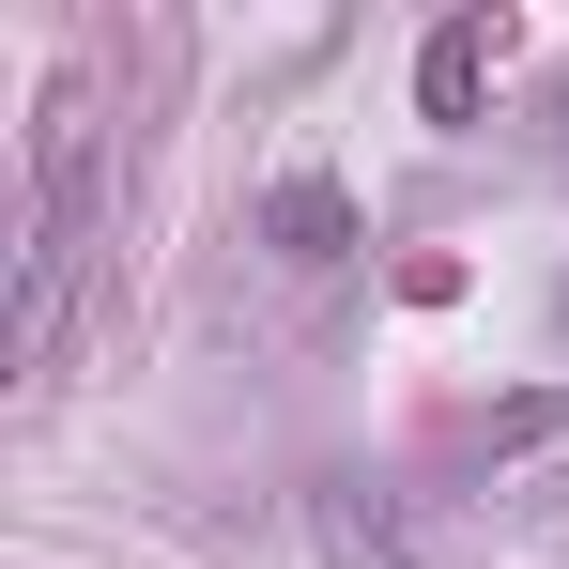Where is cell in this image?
<instances>
[{
  "label": "cell",
  "instance_id": "6da1fadb",
  "mask_svg": "<svg viewBox=\"0 0 569 569\" xmlns=\"http://www.w3.org/2000/svg\"><path fill=\"white\" fill-rule=\"evenodd\" d=\"M78 247H93V93L62 78L47 139H31V247H16V385H47L62 308H78Z\"/></svg>",
  "mask_w": 569,
  "mask_h": 569
},
{
  "label": "cell",
  "instance_id": "7a4b0ae2",
  "mask_svg": "<svg viewBox=\"0 0 569 569\" xmlns=\"http://www.w3.org/2000/svg\"><path fill=\"white\" fill-rule=\"evenodd\" d=\"M262 247H278L292 278H323V262H355V200L323 186V170H292V186L262 200Z\"/></svg>",
  "mask_w": 569,
  "mask_h": 569
},
{
  "label": "cell",
  "instance_id": "3957f363",
  "mask_svg": "<svg viewBox=\"0 0 569 569\" xmlns=\"http://www.w3.org/2000/svg\"><path fill=\"white\" fill-rule=\"evenodd\" d=\"M308 539H323V569H416V539L385 523L370 492H308Z\"/></svg>",
  "mask_w": 569,
  "mask_h": 569
},
{
  "label": "cell",
  "instance_id": "277c9868",
  "mask_svg": "<svg viewBox=\"0 0 569 569\" xmlns=\"http://www.w3.org/2000/svg\"><path fill=\"white\" fill-rule=\"evenodd\" d=\"M477 78H492V31L447 16V31L416 47V108H431V123H477Z\"/></svg>",
  "mask_w": 569,
  "mask_h": 569
},
{
  "label": "cell",
  "instance_id": "5b68a950",
  "mask_svg": "<svg viewBox=\"0 0 569 569\" xmlns=\"http://www.w3.org/2000/svg\"><path fill=\"white\" fill-rule=\"evenodd\" d=\"M555 431H569V385H523V400L462 416V447H477V462H523V447H555Z\"/></svg>",
  "mask_w": 569,
  "mask_h": 569
}]
</instances>
